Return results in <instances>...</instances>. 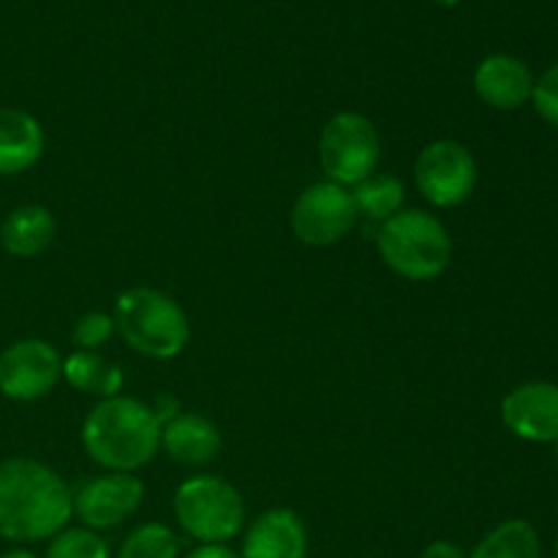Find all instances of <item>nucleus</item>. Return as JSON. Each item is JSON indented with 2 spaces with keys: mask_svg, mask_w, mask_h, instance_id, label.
Returning <instances> with one entry per match:
<instances>
[{
  "mask_svg": "<svg viewBox=\"0 0 558 558\" xmlns=\"http://www.w3.org/2000/svg\"><path fill=\"white\" fill-rule=\"evenodd\" d=\"M44 153V129L31 112L0 107V178L36 167Z\"/></svg>",
  "mask_w": 558,
  "mask_h": 558,
  "instance_id": "nucleus-15",
  "label": "nucleus"
},
{
  "mask_svg": "<svg viewBox=\"0 0 558 558\" xmlns=\"http://www.w3.org/2000/svg\"><path fill=\"white\" fill-rule=\"evenodd\" d=\"M44 558H112L104 537L90 529H63L49 539L47 556Z\"/></svg>",
  "mask_w": 558,
  "mask_h": 558,
  "instance_id": "nucleus-21",
  "label": "nucleus"
},
{
  "mask_svg": "<svg viewBox=\"0 0 558 558\" xmlns=\"http://www.w3.org/2000/svg\"><path fill=\"white\" fill-rule=\"evenodd\" d=\"M414 183L434 207H458L477 189V161L461 142L436 140L420 150Z\"/></svg>",
  "mask_w": 558,
  "mask_h": 558,
  "instance_id": "nucleus-8",
  "label": "nucleus"
},
{
  "mask_svg": "<svg viewBox=\"0 0 558 558\" xmlns=\"http://www.w3.org/2000/svg\"><path fill=\"white\" fill-rule=\"evenodd\" d=\"M381 161V140L374 120L360 112H338L319 136V163L327 180L354 189L376 174Z\"/></svg>",
  "mask_w": 558,
  "mask_h": 558,
  "instance_id": "nucleus-6",
  "label": "nucleus"
},
{
  "mask_svg": "<svg viewBox=\"0 0 558 558\" xmlns=\"http://www.w3.org/2000/svg\"><path fill=\"white\" fill-rule=\"evenodd\" d=\"M0 558H38L36 554H33V550H25V548H14V550H9V554H3Z\"/></svg>",
  "mask_w": 558,
  "mask_h": 558,
  "instance_id": "nucleus-27",
  "label": "nucleus"
},
{
  "mask_svg": "<svg viewBox=\"0 0 558 558\" xmlns=\"http://www.w3.org/2000/svg\"><path fill=\"white\" fill-rule=\"evenodd\" d=\"M430 3L441 5V9H452V5H458V3H461V0H430Z\"/></svg>",
  "mask_w": 558,
  "mask_h": 558,
  "instance_id": "nucleus-28",
  "label": "nucleus"
},
{
  "mask_svg": "<svg viewBox=\"0 0 558 558\" xmlns=\"http://www.w3.org/2000/svg\"><path fill=\"white\" fill-rule=\"evenodd\" d=\"M145 501V483L136 474L107 472L74 490V515L90 532H104L129 521Z\"/></svg>",
  "mask_w": 558,
  "mask_h": 558,
  "instance_id": "nucleus-10",
  "label": "nucleus"
},
{
  "mask_svg": "<svg viewBox=\"0 0 558 558\" xmlns=\"http://www.w3.org/2000/svg\"><path fill=\"white\" fill-rule=\"evenodd\" d=\"M532 104L543 120L550 125H558V63L550 65L539 80H534Z\"/></svg>",
  "mask_w": 558,
  "mask_h": 558,
  "instance_id": "nucleus-23",
  "label": "nucleus"
},
{
  "mask_svg": "<svg viewBox=\"0 0 558 558\" xmlns=\"http://www.w3.org/2000/svg\"><path fill=\"white\" fill-rule=\"evenodd\" d=\"M420 558H469V554L450 539H436V543L425 545Z\"/></svg>",
  "mask_w": 558,
  "mask_h": 558,
  "instance_id": "nucleus-24",
  "label": "nucleus"
},
{
  "mask_svg": "<svg viewBox=\"0 0 558 558\" xmlns=\"http://www.w3.org/2000/svg\"><path fill=\"white\" fill-rule=\"evenodd\" d=\"M357 218L352 191L332 180H319L294 199L289 227L303 245L327 248V245L341 243L354 229Z\"/></svg>",
  "mask_w": 558,
  "mask_h": 558,
  "instance_id": "nucleus-7",
  "label": "nucleus"
},
{
  "mask_svg": "<svg viewBox=\"0 0 558 558\" xmlns=\"http://www.w3.org/2000/svg\"><path fill=\"white\" fill-rule=\"evenodd\" d=\"M74 490L47 463L33 458L0 461V537L44 543L69 529Z\"/></svg>",
  "mask_w": 558,
  "mask_h": 558,
  "instance_id": "nucleus-1",
  "label": "nucleus"
},
{
  "mask_svg": "<svg viewBox=\"0 0 558 558\" xmlns=\"http://www.w3.org/2000/svg\"><path fill=\"white\" fill-rule=\"evenodd\" d=\"M58 234V221L44 205H22L5 216L0 227V245L5 254L31 259L44 254Z\"/></svg>",
  "mask_w": 558,
  "mask_h": 558,
  "instance_id": "nucleus-16",
  "label": "nucleus"
},
{
  "mask_svg": "<svg viewBox=\"0 0 558 558\" xmlns=\"http://www.w3.org/2000/svg\"><path fill=\"white\" fill-rule=\"evenodd\" d=\"M474 90L488 107L512 112L532 101L534 74L515 54H488L474 71Z\"/></svg>",
  "mask_w": 558,
  "mask_h": 558,
  "instance_id": "nucleus-13",
  "label": "nucleus"
},
{
  "mask_svg": "<svg viewBox=\"0 0 558 558\" xmlns=\"http://www.w3.org/2000/svg\"><path fill=\"white\" fill-rule=\"evenodd\" d=\"M501 420L523 441L556 445L558 441V385L526 381L501 401Z\"/></svg>",
  "mask_w": 558,
  "mask_h": 558,
  "instance_id": "nucleus-11",
  "label": "nucleus"
},
{
  "mask_svg": "<svg viewBox=\"0 0 558 558\" xmlns=\"http://www.w3.org/2000/svg\"><path fill=\"white\" fill-rule=\"evenodd\" d=\"M469 558H543V545H539V534L532 523L512 518V521L490 529L474 545Z\"/></svg>",
  "mask_w": 558,
  "mask_h": 558,
  "instance_id": "nucleus-18",
  "label": "nucleus"
},
{
  "mask_svg": "<svg viewBox=\"0 0 558 558\" xmlns=\"http://www.w3.org/2000/svg\"><path fill=\"white\" fill-rule=\"evenodd\" d=\"M308 529L303 518L287 507H276L256 518L243 539L240 558H305Z\"/></svg>",
  "mask_w": 558,
  "mask_h": 558,
  "instance_id": "nucleus-12",
  "label": "nucleus"
},
{
  "mask_svg": "<svg viewBox=\"0 0 558 558\" xmlns=\"http://www.w3.org/2000/svg\"><path fill=\"white\" fill-rule=\"evenodd\" d=\"M114 330L136 354L172 360L189 347L191 322L180 303L150 287L125 289L114 300Z\"/></svg>",
  "mask_w": 558,
  "mask_h": 558,
  "instance_id": "nucleus-3",
  "label": "nucleus"
},
{
  "mask_svg": "<svg viewBox=\"0 0 558 558\" xmlns=\"http://www.w3.org/2000/svg\"><path fill=\"white\" fill-rule=\"evenodd\" d=\"M63 357L41 338H22L0 352V392L11 401H38L58 387Z\"/></svg>",
  "mask_w": 558,
  "mask_h": 558,
  "instance_id": "nucleus-9",
  "label": "nucleus"
},
{
  "mask_svg": "<svg viewBox=\"0 0 558 558\" xmlns=\"http://www.w3.org/2000/svg\"><path fill=\"white\" fill-rule=\"evenodd\" d=\"M556 461H558V441H556Z\"/></svg>",
  "mask_w": 558,
  "mask_h": 558,
  "instance_id": "nucleus-30",
  "label": "nucleus"
},
{
  "mask_svg": "<svg viewBox=\"0 0 558 558\" xmlns=\"http://www.w3.org/2000/svg\"><path fill=\"white\" fill-rule=\"evenodd\" d=\"M381 262L407 281H434L452 262V238L445 223L425 210H407L385 221L376 234Z\"/></svg>",
  "mask_w": 558,
  "mask_h": 558,
  "instance_id": "nucleus-4",
  "label": "nucleus"
},
{
  "mask_svg": "<svg viewBox=\"0 0 558 558\" xmlns=\"http://www.w3.org/2000/svg\"><path fill=\"white\" fill-rule=\"evenodd\" d=\"M556 558H558V537H556Z\"/></svg>",
  "mask_w": 558,
  "mask_h": 558,
  "instance_id": "nucleus-29",
  "label": "nucleus"
},
{
  "mask_svg": "<svg viewBox=\"0 0 558 558\" xmlns=\"http://www.w3.org/2000/svg\"><path fill=\"white\" fill-rule=\"evenodd\" d=\"M63 379L69 381L74 390L87 392V396L114 398L123 390L125 374L120 365L109 363L101 354L96 352H71L69 357L63 360Z\"/></svg>",
  "mask_w": 558,
  "mask_h": 558,
  "instance_id": "nucleus-17",
  "label": "nucleus"
},
{
  "mask_svg": "<svg viewBox=\"0 0 558 558\" xmlns=\"http://www.w3.org/2000/svg\"><path fill=\"white\" fill-rule=\"evenodd\" d=\"M161 450L183 466H205L221 452V430L196 412H180L161 425Z\"/></svg>",
  "mask_w": 558,
  "mask_h": 558,
  "instance_id": "nucleus-14",
  "label": "nucleus"
},
{
  "mask_svg": "<svg viewBox=\"0 0 558 558\" xmlns=\"http://www.w3.org/2000/svg\"><path fill=\"white\" fill-rule=\"evenodd\" d=\"M349 191H352L357 216H365L368 221L379 223V227L390 221L392 216H398L403 210V202H407V189L392 174H371V178H365L363 183Z\"/></svg>",
  "mask_w": 558,
  "mask_h": 558,
  "instance_id": "nucleus-19",
  "label": "nucleus"
},
{
  "mask_svg": "<svg viewBox=\"0 0 558 558\" xmlns=\"http://www.w3.org/2000/svg\"><path fill=\"white\" fill-rule=\"evenodd\" d=\"M114 332V319L104 311H90V314L80 316V322L74 325V332H71V341L80 352H96L98 347L112 338Z\"/></svg>",
  "mask_w": 558,
  "mask_h": 558,
  "instance_id": "nucleus-22",
  "label": "nucleus"
},
{
  "mask_svg": "<svg viewBox=\"0 0 558 558\" xmlns=\"http://www.w3.org/2000/svg\"><path fill=\"white\" fill-rule=\"evenodd\" d=\"M82 447L107 472L134 474L161 450V423L140 398H104L82 423Z\"/></svg>",
  "mask_w": 558,
  "mask_h": 558,
  "instance_id": "nucleus-2",
  "label": "nucleus"
},
{
  "mask_svg": "<svg viewBox=\"0 0 558 558\" xmlns=\"http://www.w3.org/2000/svg\"><path fill=\"white\" fill-rule=\"evenodd\" d=\"M183 558H240L238 550H232L229 545H196L191 554Z\"/></svg>",
  "mask_w": 558,
  "mask_h": 558,
  "instance_id": "nucleus-25",
  "label": "nucleus"
},
{
  "mask_svg": "<svg viewBox=\"0 0 558 558\" xmlns=\"http://www.w3.org/2000/svg\"><path fill=\"white\" fill-rule=\"evenodd\" d=\"M174 521L199 545H229L245 526L243 494L213 474L191 477L174 490Z\"/></svg>",
  "mask_w": 558,
  "mask_h": 558,
  "instance_id": "nucleus-5",
  "label": "nucleus"
},
{
  "mask_svg": "<svg viewBox=\"0 0 558 558\" xmlns=\"http://www.w3.org/2000/svg\"><path fill=\"white\" fill-rule=\"evenodd\" d=\"M180 539L167 523H142L125 534L114 558H178Z\"/></svg>",
  "mask_w": 558,
  "mask_h": 558,
  "instance_id": "nucleus-20",
  "label": "nucleus"
},
{
  "mask_svg": "<svg viewBox=\"0 0 558 558\" xmlns=\"http://www.w3.org/2000/svg\"><path fill=\"white\" fill-rule=\"evenodd\" d=\"M150 409H153V414H156V420H158V423H161V425H167L169 420L178 417V414H180L178 401H174V398H167V396L158 398V401L153 403Z\"/></svg>",
  "mask_w": 558,
  "mask_h": 558,
  "instance_id": "nucleus-26",
  "label": "nucleus"
}]
</instances>
